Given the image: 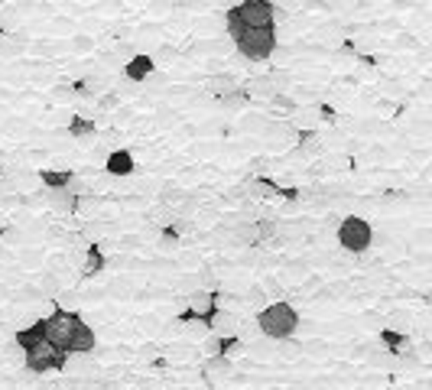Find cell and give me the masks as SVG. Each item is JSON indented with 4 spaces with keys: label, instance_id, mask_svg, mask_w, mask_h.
Instances as JSON below:
<instances>
[{
    "label": "cell",
    "instance_id": "obj_1",
    "mask_svg": "<svg viewBox=\"0 0 432 390\" xmlns=\"http://www.w3.org/2000/svg\"><path fill=\"white\" fill-rule=\"evenodd\" d=\"M416 3L0 0V247H16L26 225L43 221L49 192L36 170H75V195L91 202V163L65 137L69 88L82 78L95 91V163L127 146L140 166L117 198L123 254L156 247L163 225H179L195 247L241 251L260 218H276L260 205L257 179L280 172L221 114V95L250 91L309 163L338 117L374 140L394 114L383 75L409 56L407 30L383 10Z\"/></svg>",
    "mask_w": 432,
    "mask_h": 390
},
{
    "label": "cell",
    "instance_id": "obj_2",
    "mask_svg": "<svg viewBox=\"0 0 432 390\" xmlns=\"http://www.w3.org/2000/svg\"><path fill=\"white\" fill-rule=\"evenodd\" d=\"M254 325H257V332L263 339L289 341V339H296L299 325H302V316H299V309L289 303V299H273V303H267L263 309H257Z\"/></svg>",
    "mask_w": 432,
    "mask_h": 390
},
{
    "label": "cell",
    "instance_id": "obj_3",
    "mask_svg": "<svg viewBox=\"0 0 432 390\" xmlns=\"http://www.w3.org/2000/svg\"><path fill=\"white\" fill-rule=\"evenodd\" d=\"M374 221L364 218V215H345V218L335 225V244H338V251L348 257H364L374 247Z\"/></svg>",
    "mask_w": 432,
    "mask_h": 390
},
{
    "label": "cell",
    "instance_id": "obj_4",
    "mask_svg": "<svg viewBox=\"0 0 432 390\" xmlns=\"http://www.w3.org/2000/svg\"><path fill=\"white\" fill-rule=\"evenodd\" d=\"M85 322V316L78 312V309H65L62 303L52 306L49 316H43V325H46V339H49V345H56L59 352L69 354V341H72L75 329Z\"/></svg>",
    "mask_w": 432,
    "mask_h": 390
},
{
    "label": "cell",
    "instance_id": "obj_5",
    "mask_svg": "<svg viewBox=\"0 0 432 390\" xmlns=\"http://www.w3.org/2000/svg\"><path fill=\"white\" fill-rule=\"evenodd\" d=\"M23 367L29 371V374H52V371H65L69 367V354L59 352L56 345H39V348H33V352L23 354Z\"/></svg>",
    "mask_w": 432,
    "mask_h": 390
},
{
    "label": "cell",
    "instance_id": "obj_6",
    "mask_svg": "<svg viewBox=\"0 0 432 390\" xmlns=\"http://www.w3.org/2000/svg\"><path fill=\"white\" fill-rule=\"evenodd\" d=\"M101 170H104V179H108V183L117 185V183H130L140 166H136V157L127 150V146H117V150H111V153L104 157V166H101Z\"/></svg>",
    "mask_w": 432,
    "mask_h": 390
},
{
    "label": "cell",
    "instance_id": "obj_7",
    "mask_svg": "<svg viewBox=\"0 0 432 390\" xmlns=\"http://www.w3.org/2000/svg\"><path fill=\"white\" fill-rule=\"evenodd\" d=\"M108 264H111V254L101 247V244H85L82 247V267H78V277L85 283H91V280H98L101 273L108 270Z\"/></svg>",
    "mask_w": 432,
    "mask_h": 390
},
{
    "label": "cell",
    "instance_id": "obj_8",
    "mask_svg": "<svg viewBox=\"0 0 432 390\" xmlns=\"http://www.w3.org/2000/svg\"><path fill=\"white\" fill-rule=\"evenodd\" d=\"M75 170H62V166H46V170H36V183L43 192H65V189H75Z\"/></svg>",
    "mask_w": 432,
    "mask_h": 390
},
{
    "label": "cell",
    "instance_id": "obj_9",
    "mask_svg": "<svg viewBox=\"0 0 432 390\" xmlns=\"http://www.w3.org/2000/svg\"><path fill=\"white\" fill-rule=\"evenodd\" d=\"M95 352H98V332H95V325L82 322L75 329L72 341H69V358H88V354H95Z\"/></svg>",
    "mask_w": 432,
    "mask_h": 390
},
{
    "label": "cell",
    "instance_id": "obj_10",
    "mask_svg": "<svg viewBox=\"0 0 432 390\" xmlns=\"http://www.w3.org/2000/svg\"><path fill=\"white\" fill-rule=\"evenodd\" d=\"M46 325H43V319H36V322H29V325H23V329L13 332V345L20 348V352H33V348H39V345H46Z\"/></svg>",
    "mask_w": 432,
    "mask_h": 390
},
{
    "label": "cell",
    "instance_id": "obj_11",
    "mask_svg": "<svg viewBox=\"0 0 432 390\" xmlns=\"http://www.w3.org/2000/svg\"><path fill=\"white\" fill-rule=\"evenodd\" d=\"M241 348H244L241 335L228 332V335H218V339H211L208 345H205V358H208V354H218V358H235V354H241Z\"/></svg>",
    "mask_w": 432,
    "mask_h": 390
},
{
    "label": "cell",
    "instance_id": "obj_12",
    "mask_svg": "<svg viewBox=\"0 0 432 390\" xmlns=\"http://www.w3.org/2000/svg\"><path fill=\"white\" fill-rule=\"evenodd\" d=\"M377 339H381V345L387 348V354H403L409 348V335L400 329H390V325H383L381 332H377Z\"/></svg>",
    "mask_w": 432,
    "mask_h": 390
},
{
    "label": "cell",
    "instance_id": "obj_13",
    "mask_svg": "<svg viewBox=\"0 0 432 390\" xmlns=\"http://www.w3.org/2000/svg\"><path fill=\"white\" fill-rule=\"evenodd\" d=\"M426 49H429V46H426ZM429 52H432V49H429ZM400 88H403V85H400ZM407 98H409V95H407ZM426 98H432V82H429V95H426ZM409 121H413V101H409ZM409 140H413V137H409ZM413 166H416V144H413V150H409L407 172H413ZM368 170H370L368 159H361V166H355V163H351V172H355L358 179H361V176H368ZM370 172H374V170H370Z\"/></svg>",
    "mask_w": 432,
    "mask_h": 390
},
{
    "label": "cell",
    "instance_id": "obj_14",
    "mask_svg": "<svg viewBox=\"0 0 432 390\" xmlns=\"http://www.w3.org/2000/svg\"><path fill=\"white\" fill-rule=\"evenodd\" d=\"M270 390H283V387H270Z\"/></svg>",
    "mask_w": 432,
    "mask_h": 390
}]
</instances>
